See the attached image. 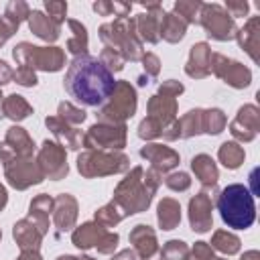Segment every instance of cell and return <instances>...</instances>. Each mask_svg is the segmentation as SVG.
Instances as JSON below:
<instances>
[{
	"mask_svg": "<svg viewBox=\"0 0 260 260\" xmlns=\"http://www.w3.org/2000/svg\"><path fill=\"white\" fill-rule=\"evenodd\" d=\"M217 211L223 219L234 230H246L254 223L256 219V205H254V195L246 185L234 183L221 189L217 197Z\"/></svg>",
	"mask_w": 260,
	"mask_h": 260,
	"instance_id": "2",
	"label": "cell"
},
{
	"mask_svg": "<svg viewBox=\"0 0 260 260\" xmlns=\"http://www.w3.org/2000/svg\"><path fill=\"white\" fill-rule=\"evenodd\" d=\"M65 91L87 108H100L104 106L116 87L112 71L91 55H79L71 61L65 79H63Z\"/></svg>",
	"mask_w": 260,
	"mask_h": 260,
	"instance_id": "1",
	"label": "cell"
}]
</instances>
